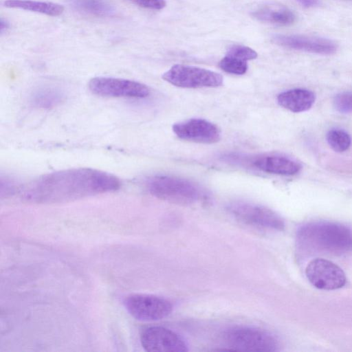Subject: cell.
<instances>
[{
  "instance_id": "44dd1931",
  "label": "cell",
  "mask_w": 352,
  "mask_h": 352,
  "mask_svg": "<svg viewBox=\"0 0 352 352\" xmlns=\"http://www.w3.org/2000/svg\"><path fill=\"white\" fill-rule=\"evenodd\" d=\"M333 106L340 113H352V91H345L336 95Z\"/></svg>"
},
{
  "instance_id": "30bf717a",
  "label": "cell",
  "mask_w": 352,
  "mask_h": 352,
  "mask_svg": "<svg viewBox=\"0 0 352 352\" xmlns=\"http://www.w3.org/2000/svg\"><path fill=\"white\" fill-rule=\"evenodd\" d=\"M140 342L149 352H186L188 346L175 332L162 327H150L141 333Z\"/></svg>"
},
{
  "instance_id": "7a4b0ae2",
  "label": "cell",
  "mask_w": 352,
  "mask_h": 352,
  "mask_svg": "<svg viewBox=\"0 0 352 352\" xmlns=\"http://www.w3.org/2000/svg\"><path fill=\"white\" fill-rule=\"evenodd\" d=\"M296 244L308 255H341L352 251V230L339 223L309 222L298 230Z\"/></svg>"
},
{
  "instance_id": "5bb4252c",
  "label": "cell",
  "mask_w": 352,
  "mask_h": 352,
  "mask_svg": "<svg viewBox=\"0 0 352 352\" xmlns=\"http://www.w3.org/2000/svg\"><path fill=\"white\" fill-rule=\"evenodd\" d=\"M316 100L315 94L307 89H292L281 92L277 102L282 107L294 113L309 110Z\"/></svg>"
},
{
  "instance_id": "d4e9b609",
  "label": "cell",
  "mask_w": 352,
  "mask_h": 352,
  "mask_svg": "<svg viewBox=\"0 0 352 352\" xmlns=\"http://www.w3.org/2000/svg\"><path fill=\"white\" fill-rule=\"evenodd\" d=\"M302 6L305 8H313L320 3V0H296Z\"/></svg>"
},
{
  "instance_id": "3957f363",
  "label": "cell",
  "mask_w": 352,
  "mask_h": 352,
  "mask_svg": "<svg viewBox=\"0 0 352 352\" xmlns=\"http://www.w3.org/2000/svg\"><path fill=\"white\" fill-rule=\"evenodd\" d=\"M146 186L153 196L177 205H191L201 197V192L196 184L177 177L155 175L148 179Z\"/></svg>"
},
{
  "instance_id": "277c9868",
  "label": "cell",
  "mask_w": 352,
  "mask_h": 352,
  "mask_svg": "<svg viewBox=\"0 0 352 352\" xmlns=\"http://www.w3.org/2000/svg\"><path fill=\"white\" fill-rule=\"evenodd\" d=\"M223 340L229 350L272 352L278 350V342L270 333L253 327H236L227 330Z\"/></svg>"
},
{
  "instance_id": "e0dca14e",
  "label": "cell",
  "mask_w": 352,
  "mask_h": 352,
  "mask_svg": "<svg viewBox=\"0 0 352 352\" xmlns=\"http://www.w3.org/2000/svg\"><path fill=\"white\" fill-rule=\"evenodd\" d=\"M65 98L63 91L54 87L37 88L30 96V102L34 107L50 109L59 104Z\"/></svg>"
},
{
  "instance_id": "ba28073f",
  "label": "cell",
  "mask_w": 352,
  "mask_h": 352,
  "mask_svg": "<svg viewBox=\"0 0 352 352\" xmlns=\"http://www.w3.org/2000/svg\"><path fill=\"white\" fill-rule=\"evenodd\" d=\"M89 89L93 94L103 97L143 98L150 94L144 84L113 77L94 78L89 82Z\"/></svg>"
},
{
  "instance_id": "5b68a950",
  "label": "cell",
  "mask_w": 352,
  "mask_h": 352,
  "mask_svg": "<svg viewBox=\"0 0 352 352\" xmlns=\"http://www.w3.org/2000/svg\"><path fill=\"white\" fill-rule=\"evenodd\" d=\"M162 78L182 88L217 87L222 85L223 76L215 72L184 65H175L162 75Z\"/></svg>"
},
{
  "instance_id": "cb8c5ba5",
  "label": "cell",
  "mask_w": 352,
  "mask_h": 352,
  "mask_svg": "<svg viewBox=\"0 0 352 352\" xmlns=\"http://www.w3.org/2000/svg\"><path fill=\"white\" fill-rule=\"evenodd\" d=\"M16 186L12 179L11 178L5 177H1V192L3 194V192L7 195L8 193H11L15 190Z\"/></svg>"
},
{
  "instance_id": "ac0fdd59",
  "label": "cell",
  "mask_w": 352,
  "mask_h": 352,
  "mask_svg": "<svg viewBox=\"0 0 352 352\" xmlns=\"http://www.w3.org/2000/svg\"><path fill=\"white\" fill-rule=\"evenodd\" d=\"M78 11L96 16H109L116 9L109 0H69Z\"/></svg>"
},
{
  "instance_id": "4fadbf2b",
  "label": "cell",
  "mask_w": 352,
  "mask_h": 352,
  "mask_svg": "<svg viewBox=\"0 0 352 352\" xmlns=\"http://www.w3.org/2000/svg\"><path fill=\"white\" fill-rule=\"evenodd\" d=\"M252 164L256 168L267 173L294 175L302 168L296 160L280 154H269L254 158Z\"/></svg>"
},
{
  "instance_id": "7c38bea8",
  "label": "cell",
  "mask_w": 352,
  "mask_h": 352,
  "mask_svg": "<svg viewBox=\"0 0 352 352\" xmlns=\"http://www.w3.org/2000/svg\"><path fill=\"white\" fill-rule=\"evenodd\" d=\"M273 41L277 45L289 49L322 55L333 54L338 49L335 42L320 37L278 34L273 37Z\"/></svg>"
},
{
  "instance_id": "484cf974",
  "label": "cell",
  "mask_w": 352,
  "mask_h": 352,
  "mask_svg": "<svg viewBox=\"0 0 352 352\" xmlns=\"http://www.w3.org/2000/svg\"><path fill=\"white\" fill-rule=\"evenodd\" d=\"M9 28V23L6 20L1 19L0 22V31L3 33Z\"/></svg>"
},
{
  "instance_id": "9c48e42d",
  "label": "cell",
  "mask_w": 352,
  "mask_h": 352,
  "mask_svg": "<svg viewBox=\"0 0 352 352\" xmlns=\"http://www.w3.org/2000/svg\"><path fill=\"white\" fill-rule=\"evenodd\" d=\"M305 274L315 287L322 290H334L342 287L346 282L344 271L331 261L316 258L306 267Z\"/></svg>"
},
{
  "instance_id": "7402d4cb",
  "label": "cell",
  "mask_w": 352,
  "mask_h": 352,
  "mask_svg": "<svg viewBox=\"0 0 352 352\" xmlns=\"http://www.w3.org/2000/svg\"><path fill=\"white\" fill-rule=\"evenodd\" d=\"M226 54L245 61L255 59L258 56L257 52L253 49L241 45H231Z\"/></svg>"
},
{
  "instance_id": "2e32d148",
  "label": "cell",
  "mask_w": 352,
  "mask_h": 352,
  "mask_svg": "<svg viewBox=\"0 0 352 352\" xmlns=\"http://www.w3.org/2000/svg\"><path fill=\"white\" fill-rule=\"evenodd\" d=\"M257 19L280 25H288L296 21V15L287 8L281 6H265L253 13Z\"/></svg>"
},
{
  "instance_id": "6da1fadb",
  "label": "cell",
  "mask_w": 352,
  "mask_h": 352,
  "mask_svg": "<svg viewBox=\"0 0 352 352\" xmlns=\"http://www.w3.org/2000/svg\"><path fill=\"white\" fill-rule=\"evenodd\" d=\"M116 176L90 168H77L43 175L23 188V196L35 201H57L113 192L120 187Z\"/></svg>"
},
{
  "instance_id": "8992f818",
  "label": "cell",
  "mask_w": 352,
  "mask_h": 352,
  "mask_svg": "<svg viewBox=\"0 0 352 352\" xmlns=\"http://www.w3.org/2000/svg\"><path fill=\"white\" fill-rule=\"evenodd\" d=\"M227 210L239 221L256 227L275 230L285 228L283 219L272 210L257 204L244 201L230 204Z\"/></svg>"
},
{
  "instance_id": "8fae6325",
  "label": "cell",
  "mask_w": 352,
  "mask_h": 352,
  "mask_svg": "<svg viewBox=\"0 0 352 352\" xmlns=\"http://www.w3.org/2000/svg\"><path fill=\"white\" fill-rule=\"evenodd\" d=\"M173 131L180 139L202 144H213L221 138V131L214 124L201 118H192L173 125Z\"/></svg>"
},
{
  "instance_id": "603a6c76",
  "label": "cell",
  "mask_w": 352,
  "mask_h": 352,
  "mask_svg": "<svg viewBox=\"0 0 352 352\" xmlns=\"http://www.w3.org/2000/svg\"><path fill=\"white\" fill-rule=\"evenodd\" d=\"M142 8L161 10L166 6L165 0H126Z\"/></svg>"
},
{
  "instance_id": "d6986e66",
  "label": "cell",
  "mask_w": 352,
  "mask_h": 352,
  "mask_svg": "<svg viewBox=\"0 0 352 352\" xmlns=\"http://www.w3.org/2000/svg\"><path fill=\"white\" fill-rule=\"evenodd\" d=\"M329 146L336 152L342 153L349 148L351 144L350 135L343 129H332L326 135Z\"/></svg>"
},
{
  "instance_id": "9a60e30c",
  "label": "cell",
  "mask_w": 352,
  "mask_h": 352,
  "mask_svg": "<svg viewBox=\"0 0 352 352\" xmlns=\"http://www.w3.org/2000/svg\"><path fill=\"white\" fill-rule=\"evenodd\" d=\"M3 5L9 8H17L47 16H56L62 14L64 8L58 3L34 0H6Z\"/></svg>"
},
{
  "instance_id": "52a82bcc",
  "label": "cell",
  "mask_w": 352,
  "mask_h": 352,
  "mask_svg": "<svg viewBox=\"0 0 352 352\" xmlns=\"http://www.w3.org/2000/svg\"><path fill=\"white\" fill-rule=\"evenodd\" d=\"M128 312L142 321H155L168 316L173 309L168 300L151 294H134L124 300Z\"/></svg>"
},
{
  "instance_id": "ffe728a7",
  "label": "cell",
  "mask_w": 352,
  "mask_h": 352,
  "mask_svg": "<svg viewBox=\"0 0 352 352\" xmlns=\"http://www.w3.org/2000/svg\"><path fill=\"white\" fill-rule=\"evenodd\" d=\"M219 66L224 72L232 74L242 75L248 70L247 61L228 54L220 60Z\"/></svg>"
}]
</instances>
